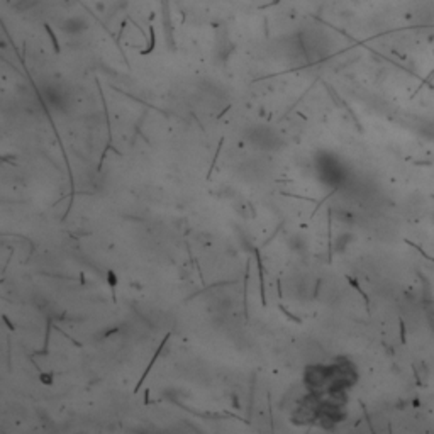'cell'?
Instances as JSON below:
<instances>
[{
	"label": "cell",
	"mask_w": 434,
	"mask_h": 434,
	"mask_svg": "<svg viewBox=\"0 0 434 434\" xmlns=\"http://www.w3.org/2000/svg\"><path fill=\"white\" fill-rule=\"evenodd\" d=\"M227 110H231V105H229V107H226V109H224V110H222V112H220V114H219V116H217V119H220V117H222V116H224V114H226V112H227Z\"/></svg>",
	"instance_id": "obj_4"
},
{
	"label": "cell",
	"mask_w": 434,
	"mask_h": 434,
	"mask_svg": "<svg viewBox=\"0 0 434 434\" xmlns=\"http://www.w3.org/2000/svg\"><path fill=\"white\" fill-rule=\"evenodd\" d=\"M150 33H151V46H148L146 50H143V51H141V54H143V56H146V54H150L151 51L154 50V27H153V26H150Z\"/></svg>",
	"instance_id": "obj_3"
},
{
	"label": "cell",
	"mask_w": 434,
	"mask_h": 434,
	"mask_svg": "<svg viewBox=\"0 0 434 434\" xmlns=\"http://www.w3.org/2000/svg\"><path fill=\"white\" fill-rule=\"evenodd\" d=\"M278 2H280V0H275L273 3H278ZM270 5H271V3H268V5H263V7H261V9H265V7H270Z\"/></svg>",
	"instance_id": "obj_5"
},
{
	"label": "cell",
	"mask_w": 434,
	"mask_h": 434,
	"mask_svg": "<svg viewBox=\"0 0 434 434\" xmlns=\"http://www.w3.org/2000/svg\"><path fill=\"white\" fill-rule=\"evenodd\" d=\"M44 27H46V33L50 34V37H51V43H53L54 51H56V54H60V53H61V50H60V44H58V37H56V34L53 33V29H51V26H50V24H44Z\"/></svg>",
	"instance_id": "obj_1"
},
{
	"label": "cell",
	"mask_w": 434,
	"mask_h": 434,
	"mask_svg": "<svg viewBox=\"0 0 434 434\" xmlns=\"http://www.w3.org/2000/svg\"><path fill=\"white\" fill-rule=\"evenodd\" d=\"M222 144H224V137H222V139H220V143H219V148H217V151H216V156H214V160H212V165H211V170H209V173H207V178H211V175H212V170H214V168H216V163H217V160H219V154H220V150H222Z\"/></svg>",
	"instance_id": "obj_2"
}]
</instances>
